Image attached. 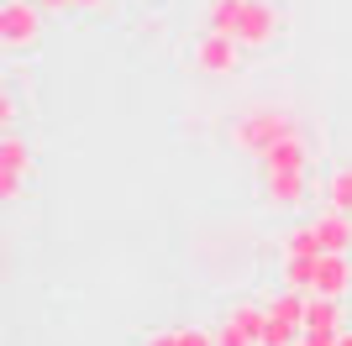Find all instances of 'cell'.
Returning <instances> with one entry per match:
<instances>
[{"label": "cell", "instance_id": "obj_9", "mask_svg": "<svg viewBox=\"0 0 352 346\" xmlns=\"http://www.w3.org/2000/svg\"><path fill=\"white\" fill-rule=\"evenodd\" d=\"M316 231H321L326 252H352V216H347V210H326V216H316Z\"/></svg>", "mask_w": 352, "mask_h": 346}, {"label": "cell", "instance_id": "obj_3", "mask_svg": "<svg viewBox=\"0 0 352 346\" xmlns=\"http://www.w3.org/2000/svg\"><path fill=\"white\" fill-rule=\"evenodd\" d=\"M242 53L248 47L236 43V37H221V32H206L200 43H195V69L206 73V79H232L236 69H242Z\"/></svg>", "mask_w": 352, "mask_h": 346}, {"label": "cell", "instance_id": "obj_5", "mask_svg": "<svg viewBox=\"0 0 352 346\" xmlns=\"http://www.w3.org/2000/svg\"><path fill=\"white\" fill-rule=\"evenodd\" d=\"M258 189L274 210H300L310 194V168H279V173H258Z\"/></svg>", "mask_w": 352, "mask_h": 346}, {"label": "cell", "instance_id": "obj_16", "mask_svg": "<svg viewBox=\"0 0 352 346\" xmlns=\"http://www.w3.org/2000/svg\"><path fill=\"white\" fill-rule=\"evenodd\" d=\"M284 288H300V294H316V257H284Z\"/></svg>", "mask_w": 352, "mask_h": 346}, {"label": "cell", "instance_id": "obj_13", "mask_svg": "<svg viewBox=\"0 0 352 346\" xmlns=\"http://www.w3.org/2000/svg\"><path fill=\"white\" fill-rule=\"evenodd\" d=\"M305 304H310V294H300V288H279V294L268 299V315L300 331V325H305Z\"/></svg>", "mask_w": 352, "mask_h": 346}, {"label": "cell", "instance_id": "obj_14", "mask_svg": "<svg viewBox=\"0 0 352 346\" xmlns=\"http://www.w3.org/2000/svg\"><path fill=\"white\" fill-rule=\"evenodd\" d=\"M226 320H232V325H242V331L258 341V336H263V325H268V304L242 299V304H232V310H226Z\"/></svg>", "mask_w": 352, "mask_h": 346}, {"label": "cell", "instance_id": "obj_21", "mask_svg": "<svg viewBox=\"0 0 352 346\" xmlns=\"http://www.w3.org/2000/svg\"><path fill=\"white\" fill-rule=\"evenodd\" d=\"M142 346H179V336H174V331H153Z\"/></svg>", "mask_w": 352, "mask_h": 346}, {"label": "cell", "instance_id": "obj_10", "mask_svg": "<svg viewBox=\"0 0 352 346\" xmlns=\"http://www.w3.org/2000/svg\"><path fill=\"white\" fill-rule=\"evenodd\" d=\"M248 11V0H206V32H221V37H236V21Z\"/></svg>", "mask_w": 352, "mask_h": 346}, {"label": "cell", "instance_id": "obj_12", "mask_svg": "<svg viewBox=\"0 0 352 346\" xmlns=\"http://www.w3.org/2000/svg\"><path fill=\"white\" fill-rule=\"evenodd\" d=\"M321 194H326V210H347L352 216V163H337V168L326 173Z\"/></svg>", "mask_w": 352, "mask_h": 346}, {"label": "cell", "instance_id": "obj_17", "mask_svg": "<svg viewBox=\"0 0 352 346\" xmlns=\"http://www.w3.org/2000/svg\"><path fill=\"white\" fill-rule=\"evenodd\" d=\"M294 341H300V331L268 315V325H263V336H258V346H294Z\"/></svg>", "mask_w": 352, "mask_h": 346}, {"label": "cell", "instance_id": "obj_4", "mask_svg": "<svg viewBox=\"0 0 352 346\" xmlns=\"http://www.w3.org/2000/svg\"><path fill=\"white\" fill-rule=\"evenodd\" d=\"M37 32H43V5H37V0H6V5H0V43L11 47V53L32 47Z\"/></svg>", "mask_w": 352, "mask_h": 346}, {"label": "cell", "instance_id": "obj_8", "mask_svg": "<svg viewBox=\"0 0 352 346\" xmlns=\"http://www.w3.org/2000/svg\"><path fill=\"white\" fill-rule=\"evenodd\" d=\"M279 168H310V147H305L300 131H289L284 142H274L263 158H258V173H279Z\"/></svg>", "mask_w": 352, "mask_h": 346}, {"label": "cell", "instance_id": "obj_7", "mask_svg": "<svg viewBox=\"0 0 352 346\" xmlns=\"http://www.w3.org/2000/svg\"><path fill=\"white\" fill-rule=\"evenodd\" d=\"M316 294H331V299L352 294V252H321L316 257Z\"/></svg>", "mask_w": 352, "mask_h": 346}, {"label": "cell", "instance_id": "obj_6", "mask_svg": "<svg viewBox=\"0 0 352 346\" xmlns=\"http://www.w3.org/2000/svg\"><path fill=\"white\" fill-rule=\"evenodd\" d=\"M27 168H32V147L6 131V142H0V194L6 200H21V189H27Z\"/></svg>", "mask_w": 352, "mask_h": 346}, {"label": "cell", "instance_id": "obj_19", "mask_svg": "<svg viewBox=\"0 0 352 346\" xmlns=\"http://www.w3.org/2000/svg\"><path fill=\"white\" fill-rule=\"evenodd\" d=\"M216 346H258V341H252L242 325H232V320L221 315V325H216Z\"/></svg>", "mask_w": 352, "mask_h": 346}, {"label": "cell", "instance_id": "obj_24", "mask_svg": "<svg viewBox=\"0 0 352 346\" xmlns=\"http://www.w3.org/2000/svg\"><path fill=\"white\" fill-rule=\"evenodd\" d=\"M337 346H352V331H342V336H337Z\"/></svg>", "mask_w": 352, "mask_h": 346}, {"label": "cell", "instance_id": "obj_2", "mask_svg": "<svg viewBox=\"0 0 352 346\" xmlns=\"http://www.w3.org/2000/svg\"><path fill=\"white\" fill-rule=\"evenodd\" d=\"M279 27H284L279 5H268V0H248V11H242V21H236V43L248 47V53H268V47L279 43Z\"/></svg>", "mask_w": 352, "mask_h": 346}, {"label": "cell", "instance_id": "obj_20", "mask_svg": "<svg viewBox=\"0 0 352 346\" xmlns=\"http://www.w3.org/2000/svg\"><path fill=\"white\" fill-rule=\"evenodd\" d=\"M179 346H216V331H206V325H179Z\"/></svg>", "mask_w": 352, "mask_h": 346}, {"label": "cell", "instance_id": "obj_1", "mask_svg": "<svg viewBox=\"0 0 352 346\" xmlns=\"http://www.w3.org/2000/svg\"><path fill=\"white\" fill-rule=\"evenodd\" d=\"M294 126V115L284 111V105H248V111L232 121V147L236 152H248V158H263L274 142H284Z\"/></svg>", "mask_w": 352, "mask_h": 346}, {"label": "cell", "instance_id": "obj_22", "mask_svg": "<svg viewBox=\"0 0 352 346\" xmlns=\"http://www.w3.org/2000/svg\"><path fill=\"white\" fill-rule=\"evenodd\" d=\"M43 11H74V0H37Z\"/></svg>", "mask_w": 352, "mask_h": 346}, {"label": "cell", "instance_id": "obj_18", "mask_svg": "<svg viewBox=\"0 0 352 346\" xmlns=\"http://www.w3.org/2000/svg\"><path fill=\"white\" fill-rule=\"evenodd\" d=\"M337 325H300V341L294 346H337Z\"/></svg>", "mask_w": 352, "mask_h": 346}, {"label": "cell", "instance_id": "obj_11", "mask_svg": "<svg viewBox=\"0 0 352 346\" xmlns=\"http://www.w3.org/2000/svg\"><path fill=\"white\" fill-rule=\"evenodd\" d=\"M321 231H316V220H300V226L284 231V257H321Z\"/></svg>", "mask_w": 352, "mask_h": 346}, {"label": "cell", "instance_id": "obj_23", "mask_svg": "<svg viewBox=\"0 0 352 346\" xmlns=\"http://www.w3.org/2000/svg\"><path fill=\"white\" fill-rule=\"evenodd\" d=\"M105 0H74V11H100Z\"/></svg>", "mask_w": 352, "mask_h": 346}, {"label": "cell", "instance_id": "obj_15", "mask_svg": "<svg viewBox=\"0 0 352 346\" xmlns=\"http://www.w3.org/2000/svg\"><path fill=\"white\" fill-rule=\"evenodd\" d=\"M342 299H331V294H310V304H305V325H337V331H347L342 325Z\"/></svg>", "mask_w": 352, "mask_h": 346}]
</instances>
